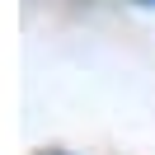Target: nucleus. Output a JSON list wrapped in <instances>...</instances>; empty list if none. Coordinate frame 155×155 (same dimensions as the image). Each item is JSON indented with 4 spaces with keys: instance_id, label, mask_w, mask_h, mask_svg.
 Segmentation results:
<instances>
[{
    "instance_id": "f03ea898",
    "label": "nucleus",
    "mask_w": 155,
    "mask_h": 155,
    "mask_svg": "<svg viewBox=\"0 0 155 155\" xmlns=\"http://www.w3.org/2000/svg\"><path fill=\"white\" fill-rule=\"evenodd\" d=\"M42 155H71V150H42Z\"/></svg>"
},
{
    "instance_id": "f257e3e1",
    "label": "nucleus",
    "mask_w": 155,
    "mask_h": 155,
    "mask_svg": "<svg viewBox=\"0 0 155 155\" xmlns=\"http://www.w3.org/2000/svg\"><path fill=\"white\" fill-rule=\"evenodd\" d=\"M132 5H146V10H155V0H132Z\"/></svg>"
}]
</instances>
